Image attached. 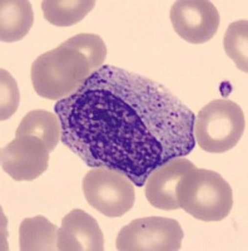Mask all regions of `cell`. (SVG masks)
<instances>
[{"mask_svg":"<svg viewBox=\"0 0 248 251\" xmlns=\"http://www.w3.org/2000/svg\"><path fill=\"white\" fill-rule=\"evenodd\" d=\"M49 149L38 137H17L0 152L1 169L15 181H33L48 169Z\"/></svg>","mask_w":248,"mask_h":251,"instance_id":"ba28073f","label":"cell"},{"mask_svg":"<svg viewBox=\"0 0 248 251\" xmlns=\"http://www.w3.org/2000/svg\"><path fill=\"white\" fill-rule=\"evenodd\" d=\"M94 5V0H45L42 1V10L53 25L69 26L84 19Z\"/></svg>","mask_w":248,"mask_h":251,"instance_id":"5bb4252c","label":"cell"},{"mask_svg":"<svg viewBox=\"0 0 248 251\" xmlns=\"http://www.w3.org/2000/svg\"><path fill=\"white\" fill-rule=\"evenodd\" d=\"M34 23V13L25 0H1L0 1V39L13 43L23 39Z\"/></svg>","mask_w":248,"mask_h":251,"instance_id":"8fae6325","label":"cell"},{"mask_svg":"<svg viewBox=\"0 0 248 251\" xmlns=\"http://www.w3.org/2000/svg\"><path fill=\"white\" fill-rule=\"evenodd\" d=\"M183 230L177 220L143 217L133 220L119 231V251H177L182 248Z\"/></svg>","mask_w":248,"mask_h":251,"instance_id":"8992f818","label":"cell"},{"mask_svg":"<svg viewBox=\"0 0 248 251\" xmlns=\"http://www.w3.org/2000/svg\"><path fill=\"white\" fill-rule=\"evenodd\" d=\"M64 44L79 51L88 60L93 73L104 64L107 57V47L99 35L77 34L66 40Z\"/></svg>","mask_w":248,"mask_h":251,"instance_id":"2e32d148","label":"cell"},{"mask_svg":"<svg viewBox=\"0 0 248 251\" xmlns=\"http://www.w3.org/2000/svg\"><path fill=\"white\" fill-rule=\"evenodd\" d=\"M169 17L176 33L192 44L211 40L220 26V13L213 3L205 0L176 1Z\"/></svg>","mask_w":248,"mask_h":251,"instance_id":"52a82bcc","label":"cell"},{"mask_svg":"<svg viewBox=\"0 0 248 251\" xmlns=\"http://www.w3.org/2000/svg\"><path fill=\"white\" fill-rule=\"evenodd\" d=\"M180 208L194 219L213 223L228 216L233 206V192L229 183L217 172L193 169L178 182Z\"/></svg>","mask_w":248,"mask_h":251,"instance_id":"3957f363","label":"cell"},{"mask_svg":"<svg viewBox=\"0 0 248 251\" xmlns=\"http://www.w3.org/2000/svg\"><path fill=\"white\" fill-rule=\"evenodd\" d=\"M59 251H102L104 236L97 220L83 210H73L62 220L58 228Z\"/></svg>","mask_w":248,"mask_h":251,"instance_id":"30bf717a","label":"cell"},{"mask_svg":"<svg viewBox=\"0 0 248 251\" xmlns=\"http://www.w3.org/2000/svg\"><path fill=\"white\" fill-rule=\"evenodd\" d=\"M15 136H33L40 138L51 152L54 151L62 137V125L57 114L44 109H34L24 116Z\"/></svg>","mask_w":248,"mask_h":251,"instance_id":"7c38bea8","label":"cell"},{"mask_svg":"<svg viewBox=\"0 0 248 251\" xmlns=\"http://www.w3.org/2000/svg\"><path fill=\"white\" fill-rule=\"evenodd\" d=\"M55 114L62 142L87 166L126 175L143 187L158 166L193 151L194 113L167 87L147 77L103 66Z\"/></svg>","mask_w":248,"mask_h":251,"instance_id":"6da1fadb","label":"cell"},{"mask_svg":"<svg viewBox=\"0 0 248 251\" xmlns=\"http://www.w3.org/2000/svg\"><path fill=\"white\" fill-rule=\"evenodd\" d=\"M91 73L88 60L74 48L62 43L34 60L32 83L40 97L60 100L80 88Z\"/></svg>","mask_w":248,"mask_h":251,"instance_id":"7a4b0ae2","label":"cell"},{"mask_svg":"<svg viewBox=\"0 0 248 251\" xmlns=\"http://www.w3.org/2000/svg\"><path fill=\"white\" fill-rule=\"evenodd\" d=\"M82 185L89 205L107 217L123 216L135 201L134 183L114 170L94 167L84 176Z\"/></svg>","mask_w":248,"mask_h":251,"instance_id":"5b68a950","label":"cell"},{"mask_svg":"<svg viewBox=\"0 0 248 251\" xmlns=\"http://www.w3.org/2000/svg\"><path fill=\"white\" fill-rule=\"evenodd\" d=\"M58 227L44 216L24 219L19 227V249L22 251H54Z\"/></svg>","mask_w":248,"mask_h":251,"instance_id":"4fadbf2b","label":"cell"},{"mask_svg":"<svg viewBox=\"0 0 248 251\" xmlns=\"http://www.w3.org/2000/svg\"><path fill=\"white\" fill-rule=\"evenodd\" d=\"M245 129V114L237 103L214 100L196 116L193 132L201 149L211 153H223L240 142Z\"/></svg>","mask_w":248,"mask_h":251,"instance_id":"277c9868","label":"cell"},{"mask_svg":"<svg viewBox=\"0 0 248 251\" xmlns=\"http://www.w3.org/2000/svg\"><path fill=\"white\" fill-rule=\"evenodd\" d=\"M193 169H196L194 163L184 157L172 158L168 162L158 166L151 172L144 183L148 202L158 210H178L180 205L176 195L178 182Z\"/></svg>","mask_w":248,"mask_h":251,"instance_id":"9c48e42d","label":"cell"},{"mask_svg":"<svg viewBox=\"0 0 248 251\" xmlns=\"http://www.w3.org/2000/svg\"><path fill=\"white\" fill-rule=\"evenodd\" d=\"M0 120L5 121L17 112L20 100L17 80L5 69L0 71Z\"/></svg>","mask_w":248,"mask_h":251,"instance_id":"e0dca14e","label":"cell"},{"mask_svg":"<svg viewBox=\"0 0 248 251\" xmlns=\"http://www.w3.org/2000/svg\"><path fill=\"white\" fill-rule=\"evenodd\" d=\"M225 54L228 55L237 68L248 72V22L237 20L228 26L223 39Z\"/></svg>","mask_w":248,"mask_h":251,"instance_id":"9a60e30c","label":"cell"}]
</instances>
